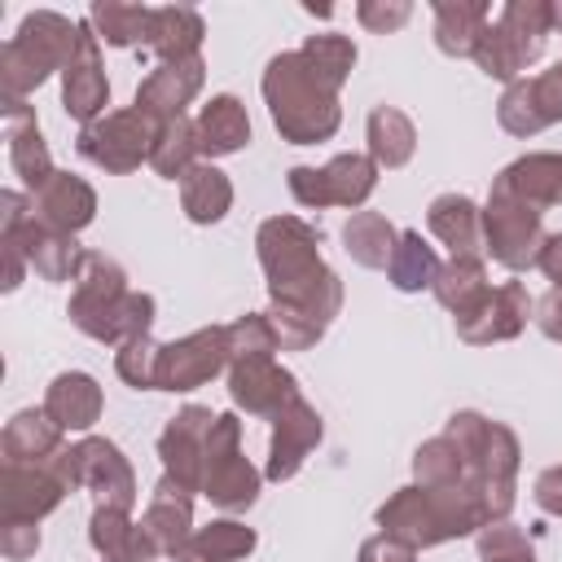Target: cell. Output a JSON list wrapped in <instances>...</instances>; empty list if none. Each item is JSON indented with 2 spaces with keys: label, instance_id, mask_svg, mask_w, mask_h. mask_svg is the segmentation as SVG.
Here are the masks:
<instances>
[{
  "label": "cell",
  "instance_id": "obj_1",
  "mask_svg": "<svg viewBox=\"0 0 562 562\" xmlns=\"http://www.w3.org/2000/svg\"><path fill=\"white\" fill-rule=\"evenodd\" d=\"M268 277V321L281 351H307L342 312V277L321 259V233L299 215H272L255 233Z\"/></svg>",
  "mask_w": 562,
  "mask_h": 562
},
{
  "label": "cell",
  "instance_id": "obj_2",
  "mask_svg": "<svg viewBox=\"0 0 562 562\" xmlns=\"http://www.w3.org/2000/svg\"><path fill=\"white\" fill-rule=\"evenodd\" d=\"M263 101L272 114V127L281 132V140L290 145H316L329 140L342 123V105H338V83L325 79L303 48L277 53L263 70Z\"/></svg>",
  "mask_w": 562,
  "mask_h": 562
},
{
  "label": "cell",
  "instance_id": "obj_3",
  "mask_svg": "<svg viewBox=\"0 0 562 562\" xmlns=\"http://www.w3.org/2000/svg\"><path fill=\"white\" fill-rule=\"evenodd\" d=\"M66 312H70V325L79 334H88L97 342H110V347H123V342L149 334L158 303L145 290H127V272L110 255L88 250Z\"/></svg>",
  "mask_w": 562,
  "mask_h": 562
},
{
  "label": "cell",
  "instance_id": "obj_4",
  "mask_svg": "<svg viewBox=\"0 0 562 562\" xmlns=\"http://www.w3.org/2000/svg\"><path fill=\"white\" fill-rule=\"evenodd\" d=\"M443 435L457 443L470 483L479 487V496L487 501L492 522H505L514 509V492H518V435L505 422H492L474 408H461L448 417Z\"/></svg>",
  "mask_w": 562,
  "mask_h": 562
},
{
  "label": "cell",
  "instance_id": "obj_5",
  "mask_svg": "<svg viewBox=\"0 0 562 562\" xmlns=\"http://www.w3.org/2000/svg\"><path fill=\"white\" fill-rule=\"evenodd\" d=\"M79 48V22L53 9H35L22 18L18 35L0 53V101H26L53 70H66V61Z\"/></svg>",
  "mask_w": 562,
  "mask_h": 562
},
{
  "label": "cell",
  "instance_id": "obj_6",
  "mask_svg": "<svg viewBox=\"0 0 562 562\" xmlns=\"http://www.w3.org/2000/svg\"><path fill=\"white\" fill-rule=\"evenodd\" d=\"M553 35V0H509L496 22L483 26L474 61L487 79L514 83L531 61H540Z\"/></svg>",
  "mask_w": 562,
  "mask_h": 562
},
{
  "label": "cell",
  "instance_id": "obj_7",
  "mask_svg": "<svg viewBox=\"0 0 562 562\" xmlns=\"http://www.w3.org/2000/svg\"><path fill=\"white\" fill-rule=\"evenodd\" d=\"M544 211H536L531 202H522L518 193H509L501 180H492L487 206H483V250L509 268V272H527L540 259L544 246Z\"/></svg>",
  "mask_w": 562,
  "mask_h": 562
},
{
  "label": "cell",
  "instance_id": "obj_8",
  "mask_svg": "<svg viewBox=\"0 0 562 562\" xmlns=\"http://www.w3.org/2000/svg\"><path fill=\"white\" fill-rule=\"evenodd\" d=\"M158 127H162V123L149 119V114L136 110V105L110 110V114H101L97 123L79 127L75 149H79V158H88L92 167H101V171H110V176H127V171H136L140 162H149L154 140H158Z\"/></svg>",
  "mask_w": 562,
  "mask_h": 562
},
{
  "label": "cell",
  "instance_id": "obj_9",
  "mask_svg": "<svg viewBox=\"0 0 562 562\" xmlns=\"http://www.w3.org/2000/svg\"><path fill=\"white\" fill-rule=\"evenodd\" d=\"M53 470L66 479V487H88L97 496V505H119V509H132L136 505V474H132V461L119 452V443L101 439V435H88L79 443H66L57 457H53Z\"/></svg>",
  "mask_w": 562,
  "mask_h": 562
},
{
  "label": "cell",
  "instance_id": "obj_10",
  "mask_svg": "<svg viewBox=\"0 0 562 562\" xmlns=\"http://www.w3.org/2000/svg\"><path fill=\"white\" fill-rule=\"evenodd\" d=\"M263 474L241 457V422L237 413H220L206 439V461H202V496L228 514H241L259 501Z\"/></svg>",
  "mask_w": 562,
  "mask_h": 562
},
{
  "label": "cell",
  "instance_id": "obj_11",
  "mask_svg": "<svg viewBox=\"0 0 562 562\" xmlns=\"http://www.w3.org/2000/svg\"><path fill=\"white\" fill-rule=\"evenodd\" d=\"M378 162L369 154H338L325 167H290V193L307 211L325 206H364L378 189Z\"/></svg>",
  "mask_w": 562,
  "mask_h": 562
},
{
  "label": "cell",
  "instance_id": "obj_12",
  "mask_svg": "<svg viewBox=\"0 0 562 562\" xmlns=\"http://www.w3.org/2000/svg\"><path fill=\"white\" fill-rule=\"evenodd\" d=\"M228 364H233L228 325L193 329L176 342H162V351H158V391H193V386L211 382L215 373H224Z\"/></svg>",
  "mask_w": 562,
  "mask_h": 562
},
{
  "label": "cell",
  "instance_id": "obj_13",
  "mask_svg": "<svg viewBox=\"0 0 562 562\" xmlns=\"http://www.w3.org/2000/svg\"><path fill=\"white\" fill-rule=\"evenodd\" d=\"M496 119L509 136H536V132L562 123V57L531 79L505 83V92L496 101Z\"/></svg>",
  "mask_w": 562,
  "mask_h": 562
},
{
  "label": "cell",
  "instance_id": "obj_14",
  "mask_svg": "<svg viewBox=\"0 0 562 562\" xmlns=\"http://www.w3.org/2000/svg\"><path fill=\"white\" fill-rule=\"evenodd\" d=\"M220 413L202 408V404H184L158 435V457H162V474L171 483H180L184 492H202V461H206V439Z\"/></svg>",
  "mask_w": 562,
  "mask_h": 562
},
{
  "label": "cell",
  "instance_id": "obj_15",
  "mask_svg": "<svg viewBox=\"0 0 562 562\" xmlns=\"http://www.w3.org/2000/svg\"><path fill=\"white\" fill-rule=\"evenodd\" d=\"M105 105H110V79L101 61V40L92 22H79V48L61 70V110L88 127L105 114Z\"/></svg>",
  "mask_w": 562,
  "mask_h": 562
},
{
  "label": "cell",
  "instance_id": "obj_16",
  "mask_svg": "<svg viewBox=\"0 0 562 562\" xmlns=\"http://www.w3.org/2000/svg\"><path fill=\"white\" fill-rule=\"evenodd\" d=\"M66 479L53 470V461L40 465H13L0 470V522H40L66 501Z\"/></svg>",
  "mask_w": 562,
  "mask_h": 562
},
{
  "label": "cell",
  "instance_id": "obj_17",
  "mask_svg": "<svg viewBox=\"0 0 562 562\" xmlns=\"http://www.w3.org/2000/svg\"><path fill=\"white\" fill-rule=\"evenodd\" d=\"M531 312H536V303H531L527 285H522V281H505V285L487 290V299H483L474 312L457 316V338L470 342V347L509 342V338H518V334L527 329Z\"/></svg>",
  "mask_w": 562,
  "mask_h": 562
},
{
  "label": "cell",
  "instance_id": "obj_18",
  "mask_svg": "<svg viewBox=\"0 0 562 562\" xmlns=\"http://www.w3.org/2000/svg\"><path fill=\"white\" fill-rule=\"evenodd\" d=\"M228 395L250 417H277L290 400H299V382L272 356H241L228 364Z\"/></svg>",
  "mask_w": 562,
  "mask_h": 562
},
{
  "label": "cell",
  "instance_id": "obj_19",
  "mask_svg": "<svg viewBox=\"0 0 562 562\" xmlns=\"http://www.w3.org/2000/svg\"><path fill=\"white\" fill-rule=\"evenodd\" d=\"M373 518H378V527H382L386 536H395L400 544H408V549H417V553L452 540V527L443 522L439 505H435L430 492L417 487V483H413V487H400L395 496H386Z\"/></svg>",
  "mask_w": 562,
  "mask_h": 562
},
{
  "label": "cell",
  "instance_id": "obj_20",
  "mask_svg": "<svg viewBox=\"0 0 562 562\" xmlns=\"http://www.w3.org/2000/svg\"><path fill=\"white\" fill-rule=\"evenodd\" d=\"M321 413L299 395L290 400L277 417H272V443H268V465H263V479L272 483H285L303 470L307 452L321 443Z\"/></svg>",
  "mask_w": 562,
  "mask_h": 562
},
{
  "label": "cell",
  "instance_id": "obj_21",
  "mask_svg": "<svg viewBox=\"0 0 562 562\" xmlns=\"http://www.w3.org/2000/svg\"><path fill=\"white\" fill-rule=\"evenodd\" d=\"M206 83V61L202 57H184V61H158L140 88H136V110H145L158 123L184 119V105L202 92Z\"/></svg>",
  "mask_w": 562,
  "mask_h": 562
},
{
  "label": "cell",
  "instance_id": "obj_22",
  "mask_svg": "<svg viewBox=\"0 0 562 562\" xmlns=\"http://www.w3.org/2000/svg\"><path fill=\"white\" fill-rule=\"evenodd\" d=\"M0 114H4V136H9V167L13 176L40 193L48 180H53V154L40 136V123H35V110L26 101H0Z\"/></svg>",
  "mask_w": 562,
  "mask_h": 562
},
{
  "label": "cell",
  "instance_id": "obj_23",
  "mask_svg": "<svg viewBox=\"0 0 562 562\" xmlns=\"http://www.w3.org/2000/svg\"><path fill=\"white\" fill-rule=\"evenodd\" d=\"M31 206H35V220H40L44 228L75 237L79 228L92 224V215H97V193H92L88 180H79V176H70V171H53V180H48L40 193H31Z\"/></svg>",
  "mask_w": 562,
  "mask_h": 562
},
{
  "label": "cell",
  "instance_id": "obj_24",
  "mask_svg": "<svg viewBox=\"0 0 562 562\" xmlns=\"http://www.w3.org/2000/svg\"><path fill=\"white\" fill-rule=\"evenodd\" d=\"M140 531L149 536V544L158 553H180L193 536V492H184L180 483H171L162 474L145 514H140Z\"/></svg>",
  "mask_w": 562,
  "mask_h": 562
},
{
  "label": "cell",
  "instance_id": "obj_25",
  "mask_svg": "<svg viewBox=\"0 0 562 562\" xmlns=\"http://www.w3.org/2000/svg\"><path fill=\"white\" fill-rule=\"evenodd\" d=\"M430 233L452 250V259H483V211L465 193H439L426 211Z\"/></svg>",
  "mask_w": 562,
  "mask_h": 562
},
{
  "label": "cell",
  "instance_id": "obj_26",
  "mask_svg": "<svg viewBox=\"0 0 562 562\" xmlns=\"http://www.w3.org/2000/svg\"><path fill=\"white\" fill-rule=\"evenodd\" d=\"M193 127H198V149L206 158H228L250 145V114L233 92L211 97L202 105V114L193 119Z\"/></svg>",
  "mask_w": 562,
  "mask_h": 562
},
{
  "label": "cell",
  "instance_id": "obj_27",
  "mask_svg": "<svg viewBox=\"0 0 562 562\" xmlns=\"http://www.w3.org/2000/svg\"><path fill=\"white\" fill-rule=\"evenodd\" d=\"M202 35H206V22L198 9L189 4H162L154 9L149 18V40L145 48L158 57V61H184V57H202Z\"/></svg>",
  "mask_w": 562,
  "mask_h": 562
},
{
  "label": "cell",
  "instance_id": "obj_28",
  "mask_svg": "<svg viewBox=\"0 0 562 562\" xmlns=\"http://www.w3.org/2000/svg\"><path fill=\"white\" fill-rule=\"evenodd\" d=\"M44 413L61 426V430H88L92 422H101V386L92 373H57L48 382V395H44Z\"/></svg>",
  "mask_w": 562,
  "mask_h": 562
},
{
  "label": "cell",
  "instance_id": "obj_29",
  "mask_svg": "<svg viewBox=\"0 0 562 562\" xmlns=\"http://www.w3.org/2000/svg\"><path fill=\"white\" fill-rule=\"evenodd\" d=\"M61 448H66V443H61V426H57L44 408H22V413L4 426V435H0V452H4V461H13V465L53 461Z\"/></svg>",
  "mask_w": 562,
  "mask_h": 562
},
{
  "label": "cell",
  "instance_id": "obj_30",
  "mask_svg": "<svg viewBox=\"0 0 562 562\" xmlns=\"http://www.w3.org/2000/svg\"><path fill=\"white\" fill-rule=\"evenodd\" d=\"M496 180L522 202H531L536 211L562 206V154H522Z\"/></svg>",
  "mask_w": 562,
  "mask_h": 562
},
{
  "label": "cell",
  "instance_id": "obj_31",
  "mask_svg": "<svg viewBox=\"0 0 562 562\" xmlns=\"http://www.w3.org/2000/svg\"><path fill=\"white\" fill-rule=\"evenodd\" d=\"M435 44L448 57H474L483 26L492 22V9L483 0H435Z\"/></svg>",
  "mask_w": 562,
  "mask_h": 562
},
{
  "label": "cell",
  "instance_id": "obj_32",
  "mask_svg": "<svg viewBox=\"0 0 562 562\" xmlns=\"http://www.w3.org/2000/svg\"><path fill=\"white\" fill-rule=\"evenodd\" d=\"M364 140H369V158L386 171L404 167L417 149V127L404 110L395 105H373L369 110V123H364Z\"/></svg>",
  "mask_w": 562,
  "mask_h": 562
},
{
  "label": "cell",
  "instance_id": "obj_33",
  "mask_svg": "<svg viewBox=\"0 0 562 562\" xmlns=\"http://www.w3.org/2000/svg\"><path fill=\"white\" fill-rule=\"evenodd\" d=\"M180 206L193 224H220L233 206V180L215 162H198L180 176Z\"/></svg>",
  "mask_w": 562,
  "mask_h": 562
},
{
  "label": "cell",
  "instance_id": "obj_34",
  "mask_svg": "<svg viewBox=\"0 0 562 562\" xmlns=\"http://www.w3.org/2000/svg\"><path fill=\"white\" fill-rule=\"evenodd\" d=\"M88 540L101 558H140L149 562L158 549L149 544V536L140 531V522L127 518V509L119 505H97L92 518H88Z\"/></svg>",
  "mask_w": 562,
  "mask_h": 562
},
{
  "label": "cell",
  "instance_id": "obj_35",
  "mask_svg": "<svg viewBox=\"0 0 562 562\" xmlns=\"http://www.w3.org/2000/svg\"><path fill=\"white\" fill-rule=\"evenodd\" d=\"M395 224L382 211H351V220L342 224V250L360 263V268H386L395 255Z\"/></svg>",
  "mask_w": 562,
  "mask_h": 562
},
{
  "label": "cell",
  "instance_id": "obj_36",
  "mask_svg": "<svg viewBox=\"0 0 562 562\" xmlns=\"http://www.w3.org/2000/svg\"><path fill=\"white\" fill-rule=\"evenodd\" d=\"M487 268L483 259H448L430 285V294L439 299V307H448L452 316H465L474 312L483 299H487Z\"/></svg>",
  "mask_w": 562,
  "mask_h": 562
},
{
  "label": "cell",
  "instance_id": "obj_37",
  "mask_svg": "<svg viewBox=\"0 0 562 562\" xmlns=\"http://www.w3.org/2000/svg\"><path fill=\"white\" fill-rule=\"evenodd\" d=\"M439 268H443V263H439L435 246H426L417 228H404L400 241H395V255H391V263H386V277H391V285H395L400 294H417V290H430V285H435Z\"/></svg>",
  "mask_w": 562,
  "mask_h": 562
},
{
  "label": "cell",
  "instance_id": "obj_38",
  "mask_svg": "<svg viewBox=\"0 0 562 562\" xmlns=\"http://www.w3.org/2000/svg\"><path fill=\"white\" fill-rule=\"evenodd\" d=\"M149 4H119V0H97L88 9V22L97 31V40H105L110 48H136L149 40Z\"/></svg>",
  "mask_w": 562,
  "mask_h": 562
},
{
  "label": "cell",
  "instance_id": "obj_39",
  "mask_svg": "<svg viewBox=\"0 0 562 562\" xmlns=\"http://www.w3.org/2000/svg\"><path fill=\"white\" fill-rule=\"evenodd\" d=\"M255 544H259L255 527L233 522V518H215V522H206L189 536V549L202 553L206 562H241V558L255 553Z\"/></svg>",
  "mask_w": 562,
  "mask_h": 562
},
{
  "label": "cell",
  "instance_id": "obj_40",
  "mask_svg": "<svg viewBox=\"0 0 562 562\" xmlns=\"http://www.w3.org/2000/svg\"><path fill=\"white\" fill-rule=\"evenodd\" d=\"M198 127L189 119H171L158 127V140H154V154H149V167L167 180H180L189 167H198Z\"/></svg>",
  "mask_w": 562,
  "mask_h": 562
},
{
  "label": "cell",
  "instance_id": "obj_41",
  "mask_svg": "<svg viewBox=\"0 0 562 562\" xmlns=\"http://www.w3.org/2000/svg\"><path fill=\"white\" fill-rule=\"evenodd\" d=\"M413 479L417 487H452V483H470L465 474V461L457 452V443L448 435H435L426 439L417 452H413ZM487 505V501H483Z\"/></svg>",
  "mask_w": 562,
  "mask_h": 562
},
{
  "label": "cell",
  "instance_id": "obj_42",
  "mask_svg": "<svg viewBox=\"0 0 562 562\" xmlns=\"http://www.w3.org/2000/svg\"><path fill=\"white\" fill-rule=\"evenodd\" d=\"M158 351H162V342H154L149 334L123 342V347L114 351L119 378H123L127 386H136V391H158Z\"/></svg>",
  "mask_w": 562,
  "mask_h": 562
},
{
  "label": "cell",
  "instance_id": "obj_43",
  "mask_svg": "<svg viewBox=\"0 0 562 562\" xmlns=\"http://www.w3.org/2000/svg\"><path fill=\"white\" fill-rule=\"evenodd\" d=\"M303 53H307V61H312L325 79H334L338 88L351 79L356 44H351L347 35H307V40H303Z\"/></svg>",
  "mask_w": 562,
  "mask_h": 562
},
{
  "label": "cell",
  "instance_id": "obj_44",
  "mask_svg": "<svg viewBox=\"0 0 562 562\" xmlns=\"http://www.w3.org/2000/svg\"><path fill=\"white\" fill-rule=\"evenodd\" d=\"M228 351H233V360H241V356H272V351H281V342H277V329H272L268 312H246V316H237V321L228 325Z\"/></svg>",
  "mask_w": 562,
  "mask_h": 562
},
{
  "label": "cell",
  "instance_id": "obj_45",
  "mask_svg": "<svg viewBox=\"0 0 562 562\" xmlns=\"http://www.w3.org/2000/svg\"><path fill=\"white\" fill-rule=\"evenodd\" d=\"M479 558L483 562H536V549L514 522H487L479 531Z\"/></svg>",
  "mask_w": 562,
  "mask_h": 562
},
{
  "label": "cell",
  "instance_id": "obj_46",
  "mask_svg": "<svg viewBox=\"0 0 562 562\" xmlns=\"http://www.w3.org/2000/svg\"><path fill=\"white\" fill-rule=\"evenodd\" d=\"M356 18H360L364 31L391 35V31H400V26L413 18V4H408V0H360V4H356Z\"/></svg>",
  "mask_w": 562,
  "mask_h": 562
},
{
  "label": "cell",
  "instance_id": "obj_47",
  "mask_svg": "<svg viewBox=\"0 0 562 562\" xmlns=\"http://www.w3.org/2000/svg\"><path fill=\"white\" fill-rule=\"evenodd\" d=\"M40 549V522H0V553L22 562Z\"/></svg>",
  "mask_w": 562,
  "mask_h": 562
},
{
  "label": "cell",
  "instance_id": "obj_48",
  "mask_svg": "<svg viewBox=\"0 0 562 562\" xmlns=\"http://www.w3.org/2000/svg\"><path fill=\"white\" fill-rule=\"evenodd\" d=\"M360 562H417V549H408V544H400L395 536L378 531V536H369V540L360 544Z\"/></svg>",
  "mask_w": 562,
  "mask_h": 562
},
{
  "label": "cell",
  "instance_id": "obj_49",
  "mask_svg": "<svg viewBox=\"0 0 562 562\" xmlns=\"http://www.w3.org/2000/svg\"><path fill=\"white\" fill-rule=\"evenodd\" d=\"M536 325H540L544 338L562 342V285H553V290L540 294V303H536Z\"/></svg>",
  "mask_w": 562,
  "mask_h": 562
},
{
  "label": "cell",
  "instance_id": "obj_50",
  "mask_svg": "<svg viewBox=\"0 0 562 562\" xmlns=\"http://www.w3.org/2000/svg\"><path fill=\"white\" fill-rule=\"evenodd\" d=\"M531 496H536V505H540L544 514L562 518V465H549V470H540V479H536Z\"/></svg>",
  "mask_w": 562,
  "mask_h": 562
},
{
  "label": "cell",
  "instance_id": "obj_51",
  "mask_svg": "<svg viewBox=\"0 0 562 562\" xmlns=\"http://www.w3.org/2000/svg\"><path fill=\"white\" fill-rule=\"evenodd\" d=\"M536 268H540V272H544L553 285H562V233H549V237H544Z\"/></svg>",
  "mask_w": 562,
  "mask_h": 562
},
{
  "label": "cell",
  "instance_id": "obj_52",
  "mask_svg": "<svg viewBox=\"0 0 562 562\" xmlns=\"http://www.w3.org/2000/svg\"><path fill=\"white\" fill-rule=\"evenodd\" d=\"M171 562H206V558H202V553H193V549H189V544H184V549H180V553H171Z\"/></svg>",
  "mask_w": 562,
  "mask_h": 562
},
{
  "label": "cell",
  "instance_id": "obj_53",
  "mask_svg": "<svg viewBox=\"0 0 562 562\" xmlns=\"http://www.w3.org/2000/svg\"><path fill=\"white\" fill-rule=\"evenodd\" d=\"M553 31H562V0H553Z\"/></svg>",
  "mask_w": 562,
  "mask_h": 562
},
{
  "label": "cell",
  "instance_id": "obj_54",
  "mask_svg": "<svg viewBox=\"0 0 562 562\" xmlns=\"http://www.w3.org/2000/svg\"><path fill=\"white\" fill-rule=\"evenodd\" d=\"M105 562H140V558H105Z\"/></svg>",
  "mask_w": 562,
  "mask_h": 562
}]
</instances>
